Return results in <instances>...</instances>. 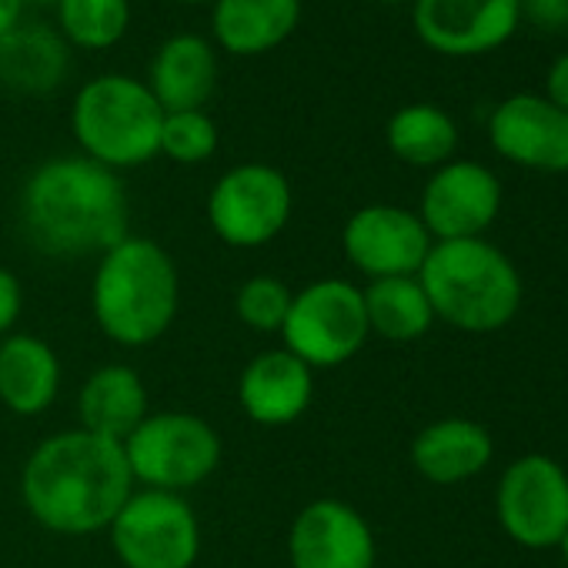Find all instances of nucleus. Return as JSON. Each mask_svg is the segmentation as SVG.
<instances>
[{
    "instance_id": "20e7f679",
    "label": "nucleus",
    "mask_w": 568,
    "mask_h": 568,
    "mask_svg": "<svg viewBox=\"0 0 568 568\" xmlns=\"http://www.w3.org/2000/svg\"><path fill=\"white\" fill-rule=\"evenodd\" d=\"M418 281L435 318L468 335H491L521 308L518 267L485 237L435 241Z\"/></svg>"
},
{
    "instance_id": "1a4fd4ad",
    "label": "nucleus",
    "mask_w": 568,
    "mask_h": 568,
    "mask_svg": "<svg viewBox=\"0 0 568 568\" xmlns=\"http://www.w3.org/2000/svg\"><path fill=\"white\" fill-rule=\"evenodd\" d=\"M295 191L277 168L247 161L224 171L207 194V224L227 244L254 251L271 244L292 221Z\"/></svg>"
},
{
    "instance_id": "a878e982",
    "label": "nucleus",
    "mask_w": 568,
    "mask_h": 568,
    "mask_svg": "<svg viewBox=\"0 0 568 568\" xmlns=\"http://www.w3.org/2000/svg\"><path fill=\"white\" fill-rule=\"evenodd\" d=\"M295 292L274 274L247 277L234 295V315L244 328L257 335H281V325L288 318Z\"/></svg>"
},
{
    "instance_id": "f8f14e48",
    "label": "nucleus",
    "mask_w": 568,
    "mask_h": 568,
    "mask_svg": "<svg viewBox=\"0 0 568 568\" xmlns=\"http://www.w3.org/2000/svg\"><path fill=\"white\" fill-rule=\"evenodd\" d=\"M418 41L445 58H481L511 41L521 24V0H415Z\"/></svg>"
},
{
    "instance_id": "9b49d317",
    "label": "nucleus",
    "mask_w": 568,
    "mask_h": 568,
    "mask_svg": "<svg viewBox=\"0 0 568 568\" xmlns=\"http://www.w3.org/2000/svg\"><path fill=\"white\" fill-rule=\"evenodd\" d=\"M432 244L418 211L398 204H365L342 227V251L368 281L418 274Z\"/></svg>"
},
{
    "instance_id": "2eb2a0df",
    "label": "nucleus",
    "mask_w": 568,
    "mask_h": 568,
    "mask_svg": "<svg viewBox=\"0 0 568 568\" xmlns=\"http://www.w3.org/2000/svg\"><path fill=\"white\" fill-rule=\"evenodd\" d=\"M491 148L528 171L565 174L568 171V111L545 94H511L488 118Z\"/></svg>"
},
{
    "instance_id": "bb28decb",
    "label": "nucleus",
    "mask_w": 568,
    "mask_h": 568,
    "mask_svg": "<svg viewBox=\"0 0 568 568\" xmlns=\"http://www.w3.org/2000/svg\"><path fill=\"white\" fill-rule=\"evenodd\" d=\"M217 124L207 111H171L161 128V154L174 164H204L217 151Z\"/></svg>"
},
{
    "instance_id": "39448f33",
    "label": "nucleus",
    "mask_w": 568,
    "mask_h": 568,
    "mask_svg": "<svg viewBox=\"0 0 568 568\" xmlns=\"http://www.w3.org/2000/svg\"><path fill=\"white\" fill-rule=\"evenodd\" d=\"M161 128L164 108L131 74H101L71 104V134L81 154L118 174L161 154Z\"/></svg>"
},
{
    "instance_id": "473e14b6",
    "label": "nucleus",
    "mask_w": 568,
    "mask_h": 568,
    "mask_svg": "<svg viewBox=\"0 0 568 568\" xmlns=\"http://www.w3.org/2000/svg\"><path fill=\"white\" fill-rule=\"evenodd\" d=\"M178 4H214V0H178Z\"/></svg>"
},
{
    "instance_id": "7c9ffc66",
    "label": "nucleus",
    "mask_w": 568,
    "mask_h": 568,
    "mask_svg": "<svg viewBox=\"0 0 568 568\" xmlns=\"http://www.w3.org/2000/svg\"><path fill=\"white\" fill-rule=\"evenodd\" d=\"M24 0H0V38L11 34L18 24H21V14H24Z\"/></svg>"
},
{
    "instance_id": "6ab92c4d",
    "label": "nucleus",
    "mask_w": 568,
    "mask_h": 568,
    "mask_svg": "<svg viewBox=\"0 0 568 568\" xmlns=\"http://www.w3.org/2000/svg\"><path fill=\"white\" fill-rule=\"evenodd\" d=\"M61 392V358L51 342L14 332L0 338V402L21 418L44 415Z\"/></svg>"
},
{
    "instance_id": "4be33fe9",
    "label": "nucleus",
    "mask_w": 568,
    "mask_h": 568,
    "mask_svg": "<svg viewBox=\"0 0 568 568\" xmlns=\"http://www.w3.org/2000/svg\"><path fill=\"white\" fill-rule=\"evenodd\" d=\"M68 44L48 24H18L0 38V81L24 94H48L64 81Z\"/></svg>"
},
{
    "instance_id": "f704fd0d",
    "label": "nucleus",
    "mask_w": 568,
    "mask_h": 568,
    "mask_svg": "<svg viewBox=\"0 0 568 568\" xmlns=\"http://www.w3.org/2000/svg\"><path fill=\"white\" fill-rule=\"evenodd\" d=\"M24 4H54V0H24Z\"/></svg>"
},
{
    "instance_id": "5701e85b",
    "label": "nucleus",
    "mask_w": 568,
    "mask_h": 568,
    "mask_svg": "<svg viewBox=\"0 0 568 568\" xmlns=\"http://www.w3.org/2000/svg\"><path fill=\"white\" fill-rule=\"evenodd\" d=\"M362 298L372 335L385 342H418L435 325V312L418 274L368 281V288H362Z\"/></svg>"
},
{
    "instance_id": "412c9836",
    "label": "nucleus",
    "mask_w": 568,
    "mask_h": 568,
    "mask_svg": "<svg viewBox=\"0 0 568 568\" xmlns=\"http://www.w3.org/2000/svg\"><path fill=\"white\" fill-rule=\"evenodd\" d=\"M495 442L471 418H442L425 425L412 442V465L432 485H458L488 468Z\"/></svg>"
},
{
    "instance_id": "f03ea898",
    "label": "nucleus",
    "mask_w": 568,
    "mask_h": 568,
    "mask_svg": "<svg viewBox=\"0 0 568 568\" xmlns=\"http://www.w3.org/2000/svg\"><path fill=\"white\" fill-rule=\"evenodd\" d=\"M134 488L124 448L84 428L44 438L21 468L28 515L68 538L108 531Z\"/></svg>"
},
{
    "instance_id": "dca6fc26",
    "label": "nucleus",
    "mask_w": 568,
    "mask_h": 568,
    "mask_svg": "<svg viewBox=\"0 0 568 568\" xmlns=\"http://www.w3.org/2000/svg\"><path fill=\"white\" fill-rule=\"evenodd\" d=\"M315 398V372L284 348L261 352L237 378L241 412L264 428H284L298 422Z\"/></svg>"
},
{
    "instance_id": "2f4dec72",
    "label": "nucleus",
    "mask_w": 568,
    "mask_h": 568,
    "mask_svg": "<svg viewBox=\"0 0 568 568\" xmlns=\"http://www.w3.org/2000/svg\"><path fill=\"white\" fill-rule=\"evenodd\" d=\"M558 551H561V558H565V565H568V531L561 535V541H558Z\"/></svg>"
},
{
    "instance_id": "cd10ccee",
    "label": "nucleus",
    "mask_w": 568,
    "mask_h": 568,
    "mask_svg": "<svg viewBox=\"0 0 568 568\" xmlns=\"http://www.w3.org/2000/svg\"><path fill=\"white\" fill-rule=\"evenodd\" d=\"M24 312V288L21 277L8 267H0V338L14 335V325Z\"/></svg>"
},
{
    "instance_id": "4468645a",
    "label": "nucleus",
    "mask_w": 568,
    "mask_h": 568,
    "mask_svg": "<svg viewBox=\"0 0 568 568\" xmlns=\"http://www.w3.org/2000/svg\"><path fill=\"white\" fill-rule=\"evenodd\" d=\"M288 561L292 568H375L378 541L355 505L315 498L288 528Z\"/></svg>"
},
{
    "instance_id": "b1692460",
    "label": "nucleus",
    "mask_w": 568,
    "mask_h": 568,
    "mask_svg": "<svg viewBox=\"0 0 568 568\" xmlns=\"http://www.w3.org/2000/svg\"><path fill=\"white\" fill-rule=\"evenodd\" d=\"M388 151L412 168H442L455 158L458 124L435 104H405L385 128Z\"/></svg>"
},
{
    "instance_id": "f257e3e1",
    "label": "nucleus",
    "mask_w": 568,
    "mask_h": 568,
    "mask_svg": "<svg viewBox=\"0 0 568 568\" xmlns=\"http://www.w3.org/2000/svg\"><path fill=\"white\" fill-rule=\"evenodd\" d=\"M21 231L48 257H101L131 234V204L118 171L84 158H51L21 187Z\"/></svg>"
},
{
    "instance_id": "c85d7f7f",
    "label": "nucleus",
    "mask_w": 568,
    "mask_h": 568,
    "mask_svg": "<svg viewBox=\"0 0 568 568\" xmlns=\"http://www.w3.org/2000/svg\"><path fill=\"white\" fill-rule=\"evenodd\" d=\"M521 18L538 31L561 34L568 31V0H521Z\"/></svg>"
},
{
    "instance_id": "0eeeda50",
    "label": "nucleus",
    "mask_w": 568,
    "mask_h": 568,
    "mask_svg": "<svg viewBox=\"0 0 568 568\" xmlns=\"http://www.w3.org/2000/svg\"><path fill=\"white\" fill-rule=\"evenodd\" d=\"M372 338L362 288L345 277H322L295 292L281 325V348L315 368L352 362Z\"/></svg>"
},
{
    "instance_id": "c756f323",
    "label": "nucleus",
    "mask_w": 568,
    "mask_h": 568,
    "mask_svg": "<svg viewBox=\"0 0 568 568\" xmlns=\"http://www.w3.org/2000/svg\"><path fill=\"white\" fill-rule=\"evenodd\" d=\"M545 98L551 104H558L561 111H568V51L561 58H555V64L545 74Z\"/></svg>"
},
{
    "instance_id": "423d86ee",
    "label": "nucleus",
    "mask_w": 568,
    "mask_h": 568,
    "mask_svg": "<svg viewBox=\"0 0 568 568\" xmlns=\"http://www.w3.org/2000/svg\"><path fill=\"white\" fill-rule=\"evenodd\" d=\"M121 448L138 488L171 495L204 485L221 465V435L191 412H151Z\"/></svg>"
},
{
    "instance_id": "f3484780",
    "label": "nucleus",
    "mask_w": 568,
    "mask_h": 568,
    "mask_svg": "<svg viewBox=\"0 0 568 568\" xmlns=\"http://www.w3.org/2000/svg\"><path fill=\"white\" fill-rule=\"evenodd\" d=\"M217 48L201 34L168 38L148 71V91L154 101L171 111H204L217 91Z\"/></svg>"
},
{
    "instance_id": "aec40b11",
    "label": "nucleus",
    "mask_w": 568,
    "mask_h": 568,
    "mask_svg": "<svg viewBox=\"0 0 568 568\" xmlns=\"http://www.w3.org/2000/svg\"><path fill=\"white\" fill-rule=\"evenodd\" d=\"M148 415L151 402L138 368L124 362H108L84 378L78 395V418L84 432L121 445Z\"/></svg>"
},
{
    "instance_id": "a211bd4d",
    "label": "nucleus",
    "mask_w": 568,
    "mask_h": 568,
    "mask_svg": "<svg viewBox=\"0 0 568 568\" xmlns=\"http://www.w3.org/2000/svg\"><path fill=\"white\" fill-rule=\"evenodd\" d=\"M302 21V0H214V44L234 58H261L281 48Z\"/></svg>"
},
{
    "instance_id": "9d476101",
    "label": "nucleus",
    "mask_w": 568,
    "mask_h": 568,
    "mask_svg": "<svg viewBox=\"0 0 568 568\" xmlns=\"http://www.w3.org/2000/svg\"><path fill=\"white\" fill-rule=\"evenodd\" d=\"M498 521L521 548H558L568 531V471L548 455L515 458L495 495Z\"/></svg>"
},
{
    "instance_id": "393cba45",
    "label": "nucleus",
    "mask_w": 568,
    "mask_h": 568,
    "mask_svg": "<svg viewBox=\"0 0 568 568\" xmlns=\"http://www.w3.org/2000/svg\"><path fill=\"white\" fill-rule=\"evenodd\" d=\"M58 34L81 51H108L131 28V0H54Z\"/></svg>"
},
{
    "instance_id": "6e6552de",
    "label": "nucleus",
    "mask_w": 568,
    "mask_h": 568,
    "mask_svg": "<svg viewBox=\"0 0 568 568\" xmlns=\"http://www.w3.org/2000/svg\"><path fill=\"white\" fill-rule=\"evenodd\" d=\"M111 548L124 568H194L201 521L184 495L134 488L108 525Z\"/></svg>"
},
{
    "instance_id": "72a5a7b5",
    "label": "nucleus",
    "mask_w": 568,
    "mask_h": 568,
    "mask_svg": "<svg viewBox=\"0 0 568 568\" xmlns=\"http://www.w3.org/2000/svg\"><path fill=\"white\" fill-rule=\"evenodd\" d=\"M385 4H415V0H385Z\"/></svg>"
},
{
    "instance_id": "7ed1b4c3",
    "label": "nucleus",
    "mask_w": 568,
    "mask_h": 568,
    "mask_svg": "<svg viewBox=\"0 0 568 568\" xmlns=\"http://www.w3.org/2000/svg\"><path fill=\"white\" fill-rule=\"evenodd\" d=\"M181 308L174 257L144 234H128L98 257L91 315L101 335L121 348H148L168 335Z\"/></svg>"
},
{
    "instance_id": "ddd939ff",
    "label": "nucleus",
    "mask_w": 568,
    "mask_h": 568,
    "mask_svg": "<svg viewBox=\"0 0 568 568\" xmlns=\"http://www.w3.org/2000/svg\"><path fill=\"white\" fill-rule=\"evenodd\" d=\"M501 211V184L478 161H448L432 171L418 217L432 241L481 237Z\"/></svg>"
}]
</instances>
